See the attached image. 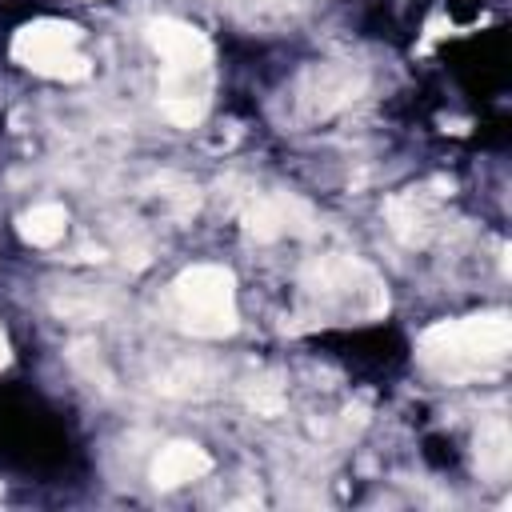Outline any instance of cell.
<instances>
[{"label":"cell","instance_id":"9","mask_svg":"<svg viewBox=\"0 0 512 512\" xmlns=\"http://www.w3.org/2000/svg\"><path fill=\"white\" fill-rule=\"evenodd\" d=\"M384 216H388L392 232H396L404 244H424L428 220H424V208H420L412 196H392V200L384 204Z\"/></svg>","mask_w":512,"mask_h":512},{"label":"cell","instance_id":"8","mask_svg":"<svg viewBox=\"0 0 512 512\" xmlns=\"http://www.w3.org/2000/svg\"><path fill=\"white\" fill-rule=\"evenodd\" d=\"M64 228H68L64 204H36L32 212L20 216V236H24L28 244H36V248L56 244V240L64 236Z\"/></svg>","mask_w":512,"mask_h":512},{"label":"cell","instance_id":"7","mask_svg":"<svg viewBox=\"0 0 512 512\" xmlns=\"http://www.w3.org/2000/svg\"><path fill=\"white\" fill-rule=\"evenodd\" d=\"M512 464V436H508V424L504 420H492L480 428L476 436V468L492 480H500Z\"/></svg>","mask_w":512,"mask_h":512},{"label":"cell","instance_id":"6","mask_svg":"<svg viewBox=\"0 0 512 512\" xmlns=\"http://www.w3.org/2000/svg\"><path fill=\"white\" fill-rule=\"evenodd\" d=\"M296 208H304V204L300 200H284V196H260V200H252L244 208V228L256 240H276L280 232L296 228L292 224V212Z\"/></svg>","mask_w":512,"mask_h":512},{"label":"cell","instance_id":"5","mask_svg":"<svg viewBox=\"0 0 512 512\" xmlns=\"http://www.w3.org/2000/svg\"><path fill=\"white\" fill-rule=\"evenodd\" d=\"M208 468H212V456L200 444L176 440V444L160 448V456L152 460V484L156 488H180L188 480H200Z\"/></svg>","mask_w":512,"mask_h":512},{"label":"cell","instance_id":"3","mask_svg":"<svg viewBox=\"0 0 512 512\" xmlns=\"http://www.w3.org/2000/svg\"><path fill=\"white\" fill-rule=\"evenodd\" d=\"M12 56L56 80H84L92 72V60L80 52V28L64 20H32L12 36Z\"/></svg>","mask_w":512,"mask_h":512},{"label":"cell","instance_id":"10","mask_svg":"<svg viewBox=\"0 0 512 512\" xmlns=\"http://www.w3.org/2000/svg\"><path fill=\"white\" fill-rule=\"evenodd\" d=\"M8 364V340H4V332H0V368Z\"/></svg>","mask_w":512,"mask_h":512},{"label":"cell","instance_id":"1","mask_svg":"<svg viewBox=\"0 0 512 512\" xmlns=\"http://www.w3.org/2000/svg\"><path fill=\"white\" fill-rule=\"evenodd\" d=\"M512 344V324L504 312H484L452 324H436L420 336V360L440 376H464L484 364L504 360Z\"/></svg>","mask_w":512,"mask_h":512},{"label":"cell","instance_id":"4","mask_svg":"<svg viewBox=\"0 0 512 512\" xmlns=\"http://www.w3.org/2000/svg\"><path fill=\"white\" fill-rule=\"evenodd\" d=\"M148 44L168 60V68H176V72H200V68H208V60H212V44H208V36L200 32V28H192V24H184V20H152L148 24Z\"/></svg>","mask_w":512,"mask_h":512},{"label":"cell","instance_id":"2","mask_svg":"<svg viewBox=\"0 0 512 512\" xmlns=\"http://www.w3.org/2000/svg\"><path fill=\"white\" fill-rule=\"evenodd\" d=\"M180 320L196 336H228L236 328V280L220 264H192L172 284Z\"/></svg>","mask_w":512,"mask_h":512}]
</instances>
